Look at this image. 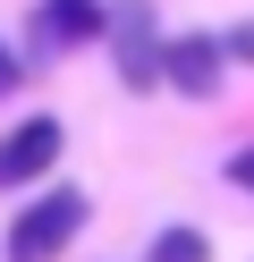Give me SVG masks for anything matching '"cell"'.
I'll list each match as a JSON object with an SVG mask.
<instances>
[{"label":"cell","instance_id":"1","mask_svg":"<svg viewBox=\"0 0 254 262\" xmlns=\"http://www.w3.org/2000/svg\"><path fill=\"white\" fill-rule=\"evenodd\" d=\"M93 220V203H85V186H43L26 211L9 220V237H0V262H60L68 245H76V228Z\"/></svg>","mask_w":254,"mask_h":262},{"label":"cell","instance_id":"2","mask_svg":"<svg viewBox=\"0 0 254 262\" xmlns=\"http://www.w3.org/2000/svg\"><path fill=\"white\" fill-rule=\"evenodd\" d=\"M102 42H110V68H119L127 93H152V85H161V26H152V0H110Z\"/></svg>","mask_w":254,"mask_h":262},{"label":"cell","instance_id":"3","mask_svg":"<svg viewBox=\"0 0 254 262\" xmlns=\"http://www.w3.org/2000/svg\"><path fill=\"white\" fill-rule=\"evenodd\" d=\"M60 152H68V127L51 119V110L17 119L9 136H0V194H26V186H43V178L60 169Z\"/></svg>","mask_w":254,"mask_h":262},{"label":"cell","instance_id":"4","mask_svg":"<svg viewBox=\"0 0 254 262\" xmlns=\"http://www.w3.org/2000/svg\"><path fill=\"white\" fill-rule=\"evenodd\" d=\"M220 76H229V59H220V34H203V26H186V34H161V85L186 93V102H212Z\"/></svg>","mask_w":254,"mask_h":262},{"label":"cell","instance_id":"5","mask_svg":"<svg viewBox=\"0 0 254 262\" xmlns=\"http://www.w3.org/2000/svg\"><path fill=\"white\" fill-rule=\"evenodd\" d=\"M102 26H110V0H34V59L85 51L102 42Z\"/></svg>","mask_w":254,"mask_h":262},{"label":"cell","instance_id":"6","mask_svg":"<svg viewBox=\"0 0 254 262\" xmlns=\"http://www.w3.org/2000/svg\"><path fill=\"white\" fill-rule=\"evenodd\" d=\"M152 262H212V237L186 228V220H169V228H152Z\"/></svg>","mask_w":254,"mask_h":262},{"label":"cell","instance_id":"7","mask_svg":"<svg viewBox=\"0 0 254 262\" xmlns=\"http://www.w3.org/2000/svg\"><path fill=\"white\" fill-rule=\"evenodd\" d=\"M220 178H229V186H246V194H254V144H237V152L220 161Z\"/></svg>","mask_w":254,"mask_h":262},{"label":"cell","instance_id":"8","mask_svg":"<svg viewBox=\"0 0 254 262\" xmlns=\"http://www.w3.org/2000/svg\"><path fill=\"white\" fill-rule=\"evenodd\" d=\"M220 59H254V17H246V26H229V34H220Z\"/></svg>","mask_w":254,"mask_h":262},{"label":"cell","instance_id":"9","mask_svg":"<svg viewBox=\"0 0 254 262\" xmlns=\"http://www.w3.org/2000/svg\"><path fill=\"white\" fill-rule=\"evenodd\" d=\"M17 85H26V59H17V51H9V42H0V102H9V93H17Z\"/></svg>","mask_w":254,"mask_h":262}]
</instances>
